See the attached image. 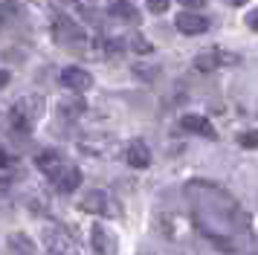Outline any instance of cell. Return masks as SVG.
I'll list each match as a JSON object with an SVG mask.
<instances>
[{"instance_id": "1", "label": "cell", "mask_w": 258, "mask_h": 255, "mask_svg": "<svg viewBox=\"0 0 258 255\" xmlns=\"http://www.w3.org/2000/svg\"><path fill=\"white\" fill-rule=\"evenodd\" d=\"M41 110H44V102L38 99V96H26L21 102L12 107V113H9V122H12L15 131H21V134H29L32 125H35L38 119H41Z\"/></svg>"}, {"instance_id": "2", "label": "cell", "mask_w": 258, "mask_h": 255, "mask_svg": "<svg viewBox=\"0 0 258 255\" xmlns=\"http://www.w3.org/2000/svg\"><path fill=\"white\" fill-rule=\"evenodd\" d=\"M52 32H55L58 44H82V41H87L82 26L70 21V18H61V15H55V21H52Z\"/></svg>"}, {"instance_id": "3", "label": "cell", "mask_w": 258, "mask_h": 255, "mask_svg": "<svg viewBox=\"0 0 258 255\" xmlns=\"http://www.w3.org/2000/svg\"><path fill=\"white\" fill-rule=\"evenodd\" d=\"M61 84H64L67 90H73V93H84V90L93 87V76H90L87 70H82V67H67L64 73H61Z\"/></svg>"}, {"instance_id": "4", "label": "cell", "mask_w": 258, "mask_h": 255, "mask_svg": "<svg viewBox=\"0 0 258 255\" xmlns=\"http://www.w3.org/2000/svg\"><path fill=\"white\" fill-rule=\"evenodd\" d=\"M35 165L41 168V171L47 174L49 180H55L64 168H67V162L61 160V154L58 151H52V148H44V151H38V157H35Z\"/></svg>"}, {"instance_id": "5", "label": "cell", "mask_w": 258, "mask_h": 255, "mask_svg": "<svg viewBox=\"0 0 258 255\" xmlns=\"http://www.w3.org/2000/svg\"><path fill=\"white\" fill-rule=\"evenodd\" d=\"M174 26L183 35H200V32L209 29V18H206V15H198V12H180Z\"/></svg>"}, {"instance_id": "6", "label": "cell", "mask_w": 258, "mask_h": 255, "mask_svg": "<svg viewBox=\"0 0 258 255\" xmlns=\"http://www.w3.org/2000/svg\"><path fill=\"white\" fill-rule=\"evenodd\" d=\"M238 61V55H229V52H223V49H209V52H200L198 58H195V67L200 70V73H209V70H218L223 67V64H235Z\"/></svg>"}, {"instance_id": "7", "label": "cell", "mask_w": 258, "mask_h": 255, "mask_svg": "<svg viewBox=\"0 0 258 255\" xmlns=\"http://www.w3.org/2000/svg\"><path fill=\"white\" fill-rule=\"evenodd\" d=\"M82 209L84 212H93V215H113L116 206H113V200L107 197V192H90V195L82 200Z\"/></svg>"}, {"instance_id": "8", "label": "cell", "mask_w": 258, "mask_h": 255, "mask_svg": "<svg viewBox=\"0 0 258 255\" xmlns=\"http://www.w3.org/2000/svg\"><path fill=\"white\" fill-rule=\"evenodd\" d=\"M125 160H128L131 168H148L151 165V151H148V145L142 139H137V142H131L125 148Z\"/></svg>"}, {"instance_id": "9", "label": "cell", "mask_w": 258, "mask_h": 255, "mask_svg": "<svg viewBox=\"0 0 258 255\" xmlns=\"http://www.w3.org/2000/svg\"><path fill=\"white\" fill-rule=\"evenodd\" d=\"M180 125H183V131H191V134H198V137H206V139H218V131L212 128L209 119H203V116H195L188 113L180 119Z\"/></svg>"}, {"instance_id": "10", "label": "cell", "mask_w": 258, "mask_h": 255, "mask_svg": "<svg viewBox=\"0 0 258 255\" xmlns=\"http://www.w3.org/2000/svg\"><path fill=\"white\" fill-rule=\"evenodd\" d=\"M90 241H93V249L99 255H116L119 243H116V238H113L105 226H93V232H90Z\"/></svg>"}, {"instance_id": "11", "label": "cell", "mask_w": 258, "mask_h": 255, "mask_svg": "<svg viewBox=\"0 0 258 255\" xmlns=\"http://www.w3.org/2000/svg\"><path fill=\"white\" fill-rule=\"evenodd\" d=\"M52 183H55V188H58L61 195H73V192L82 185V171H79L76 165H67V168L52 180Z\"/></svg>"}, {"instance_id": "12", "label": "cell", "mask_w": 258, "mask_h": 255, "mask_svg": "<svg viewBox=\"0 0 258 255\" xmlns=\"http://www.w3.org/2000/svg\"><path fill=\"white\" fill-rule=\"evenodd\" d=\"M6 255H38V252H35V243L29 241L26 235L12 232V235L6 238Z\"/></svg>"}, {"instance_id": "13", "label": "cell", "mask_w": 258, "mask_h": 255, "mask_svg": "<svg viewBox=\"0 0 258 255\" xmlns=\"http://www.w3.org/2000/svg\"><path fill=\"white\" fill-rule=\"evenodd\" d=\"M122 15V18H125V21H137V18H140V15H137V9H131L128 3H116V6H113V15Z\"/></svg>"}, {"instance_id": "14", "label": "cell", "mask_w": 258, "mask_h": 255, "mask_svg": "<svg viewBox=\"0 0 258 255\" xmlns=\"http://www.w3.org/2000/svg\"><path fill=\"white\" fill-rule=\"evenodd\" d=\"M131 49H140V52H151L154 46L148 44V38H142V35H134V38H131Z\"/></svg>"}, {"instance_id": "15", "label": "cell", "mask_w": 258, "mask_h": 255, "mask_svg": "<svg viewBox=\"0 0 258 255\" xmlns=\"http://www.w3.org/2000/svg\"><path fill=\"white\" fill-rule=\"evenodd\" d=\"M238 142H241L244 148H258V131H246V134H241Z\"/></svg>"}, {"instance_id": "16", "label": "cell", "mask_w": 258, "mask_h": 255, "mask_svg": "<svg viewBox=\"0 0 258 255\" xmlns=\"http://www.w3.org/2000/svg\"><path fill=\"white\" fill-rule=\"evenodd\" d=\"M168 3H171V0H148V9H151L154 15H160V12L168 9Z\"/></svg>"}, {"instance_id": "17", "label": "cell", "mask_w": 258, "mask_h": 255, "mask_svg": "<svg viewBox=\"0 0 258 255\" xmlns=\"http://www.w3.org/2000/svg\"><path fill=\"white\" fill-rule=\"evenodd\" d=\"M246 26H249V29H255V32H258V9H252L249 15H246Z\"/></svg>"}, {"instance_id": "18", "label": "cell", "mask_w": 258, "mask_h": 255, "mask_svg": "<svg viewBox=\"0 0 258 255\" xmlns=\"http://www.w3.org/2000/svg\"><path fill=\"white\" fill-rule=\"evenodd\" d=\"M180 6H186V9H200V6H206V0H180Z\"/></svg>"}, {"instance_id": "19", "label": "cell", "mask_w": 258, "mask_h": 255, "mask_svg": "<svg viewBox=\"0 0 258 255\" xmlns=\"http://www.w3.org/2000/svg\"><path fill=\"white\" fill-rule=\"evenodd\" d=\"M6 84H9V73H6V70H0V90H3Z\"/></svg>"}, {"instance_id": "20", "label": "cell", "mask_w": 258, "mask_h": 255, "mask_svg": "<svg viewBox=\"0 0 258 255\" xmlns=\"http://www.w3.org/2000/svg\"><path fill=\"white\" fill-rule=\"evenodd\" d=\"M3 165H9V154H3V151H0V168H3Z\"/></svg>"}, {"instance_id": "21", "label": "cell", "mask_w": 258, "mask_h": 255, "mask_svg": "<svg viewBox=\"0 0 258 255\" xmlns=\"http://www.w3.org/2000/svg\"><path fill=\"white\" fill-rule=\"evenodd\" d=\"M226 3H229V6H244L246 0H226Z\"/></svg>"}]
</instances>
